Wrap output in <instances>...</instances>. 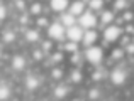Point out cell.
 Listing matches in <instances>:
<instances>
[{"label":"cell","instance_id":"1","mask_svg":"<svg viewBox=\"0 0 134 101\" xmlns=\"http://www.w3.org/2000/svg\"><path fill=\"white\" fill-rule=\"evenodd\" d=\"M102 57H104V51H102V47H98V46H90V47H87V51H85V59L90 62V64L98 66V64L102 62Z\"/></svg>","mask_w":134,"mask_h":101},{"label":"cell","instance_id":"2","mask_svg":"<svg viewBox=\"0 0 134 101\" xmlns=\"http://www.w3.org/2000/svg\"><path fill=\"white\" fill-rule=\"evenodd\" d=\"M97 22H98V19L93 14V10H85V12L78 17V25H82L83 29H93V27L97 25Z\"/></svg>","mask_w":134,"mask_h":101},{"label":"cell","instance_id":"3","mask_svg":"<svg viewBox=\"0 0 134 101\" xmlns=\"http://www.w3.org/2000/svg\"><path fill=\"white\" fill-rule=\"evenodd\" d=\"M48 36H49V39H53V41H61L63 37L66 36V27L63 25L61 22L49 24L48 25Z\"/></svg>","mask_w":134,"mask_h":101},{"label":"cell","instance_id":"4","mask_svg":"<svg viewBox=\"0 0 134 101\" xmlns=\"http://www.w3.org/2000/svg\"><path fill=\"white\" fill-rule=\"evenodd\" d=\"M83 34H85V30H83L82 25H71V27H66V37H68L70 41H73V42H80V41L83 39Z\"/></svg>","mask_w":134,"mask_h":101},{"label":"cell","instance_id":"5","mask_svg":"<svg viewBox=\"0 0 134 101\" xmlns=\"http://www.w3.org/2000/svg\"><path fill=\"white\" fill-rule=\"evenodd\" d=\"M122 34V30H121V27H117V25H107L105 27V30H104V39L105 41H109V42H114V41H117L119 39V36Z\"/></svg>","mask_w":134,"mask_h":101},{"label":"cell","instance_id":"6","mask_svg":"<svg viewBox=\"0 0 134 101\" xmlns=\"http://www.w3.org/2000/svg\"><path fill=\"white\" fill-rule=\"evenodd\" d=\"M110 81H112V84H115V86H122L126 83V71L122 68H115L114 71L110 72Z\"/></svg>","mask_w":134,"mask_h":101},{"label":"cell","instance_id":"7","mask_svg":"<svg viewBox=\"0 0 134 101\" xmlns=\"http://www.w3.org/2000/svg\"><path fill=\"white\" fill-rule=\"evenodd\" d=\"M24 86H26L27 91H36V89L41 86V79L37 78V76H34V74H29L26 79H24Z\"/></svg>","mask_w":134,"mask_h":101},{"label":"cell","instance_id":"8","mask_svg":"<svg viewBox=\"0 0 134 101\" xmlns=\"http://www.w3.org/2000/svg\"><path fill=\"white\" fill-rule=\"evenodd\" d=\"M26 57L24 56H20V54H17V56H14L12 57V61H10V66H12V69L14 71H17V72H20V71H24L26 69Z\"/></svg>","mask_w":134,"mask_h":101},{"label":"cell","instance_id":"9","mask_svg":"<svg viewBox=\"0 0 134 101\" xmlns=\"http://www.w3.org/2000/svg\"><path fill=\"white\" fill-rule=\"evenodd\" d=\"M97 39H98L97 30H85L82 42H83V46H85V47H90V46H93V44L97 42Z\"/></svg>","mask_w":134,"mask_h":101},{"label":"cell","instance_id":"10","mask_svg":"<svg viewBox=\"0 0 134 101\" xmlns=\"http://www.w3.org/2000/svg\"><path fill=\"white\" fill-rule=\"evenodd\" d=\"M70 0H49V7L54 12H65L66 9L70 7Z\"/></svg>","mask_w":134,"mask_h":101},{"label":"cell","instance_id":"11","mask_svg":"<svg viewBox=\"0 0 134 101\" xmlns=\"http://www.w3.org/2000/svg\"><path fill=\"white\" fill-rule=\"evenodd\" d=\"M85 12V3H83V0H75V2L70 3V14H73V15H82V14Z\"/></svg>","mask_w":134,"mask_h":101},{"label":"cell","instance_id":"12","mask_svg":"<svg viewBox=\"0 0 134 101\" xmlns=\"http://www.w3.org/2000/svg\"><path fill=\"white\" fill-rule=\"evenodd\" d=\"M68 86H65V84H58L54 88V91H53V96H54L56 99H63V98H66V95H68Z\"/></svg>","mask_w":134,"mask_h":101},{"label":"cell","instance_id":"13","mask_svg":"<svg viewBox=\"0 0 134 101\" xmlns=\"http://www.w3.org/2000/svg\"><path fill=\"white\" fill-rule=\"evenodd\" d=\"M100 22L105 24V25H110V24L114 22V12H112V10H104V12L100 14Z\"/></svg>","mask_w":134,"mask_h":101},{"label":"cell","instance_id":"14","mask_svg":"<svg viewBox=\"0 0 134 101\" xmlns=\"http://www.w3.org/2000/svg\"><path fill=\"white\" fill-rule=\"evenodd\" d=\"M39 39H41V36L36 29H27L26 30V41L27 42H37Z\"/></svg>","mask_w":134,"mask_h":101},{"label":"cell","instance_id":"15","mask_svg":"<svg viewBox=\"0 0 134 101\" xmlns=\"http://www.w3.org/2000/svg\"><path fill=\"white\" fill-rule=\"evenodd\" d=\"M10 95H12V91H10V88L5 84V83H0V101H5L10 98Z\"/></svg>","mask_w":134,"mask_h":101},{"label":"cell","instance_id":"16","mask_svg":"<svg viewBox=\"0 0 134 101\" xmlns=\"http://www.w3.org/2000/svg\"><path fill=\"white\" fill-rule=\"evenodd\" d=\"M61 24L65 27H71V25H75V15L73 14H63L61 15Z\"/></svg>","mask_w":134,"mask_h":101},{"label":"cell","instance_id":"17","mask_svg":"<svg viewBox=\"0 0 134 101\" xmlns=\"http://www.w3.org/2000/svg\"><path fill=\"white\" fill-rule=\"evenodd\" d=\"M88 7L90 10H100L102 7H104V0H88Z\"/></svg>","mask_w":134,"mask_h":101},{"label":"cell","instance_id":"18","mask_svg":"<svg viewBox=\"0 0 134 101\" xmlns=\"http://www.w3.org/2000/svg\"><path fill=\"white\" fill-rule=\"evenodd\" d=\"M15 41V32L14 30H7V32H3V42L5 44H10Z\"/></svg>","mask_w":134,"mask_h":101},{"label":"cell","instance_id":"19","mask_svg":"<svg viewBox=\"0 0 134 101\" xmlns=\"http://www.w3.org/2000/svg\"><path fill=\"white\" fill-rule=\"evenodd\" d=\"M129 7L127 0H115V9L117 10H126Z\"/></svg>","mask_w":134,"mask_h":101},{"label":"cell","instance_id":"20","mask_svg":"<svg viewBox=\"0 0 134 101\" xmlns=\"http://www.w3.org/2000/svg\"><path fill=\"white\" fill-rule=\"evenodd\" d=\"M76 42H73V41H70V42H66L65 44V51H68V52H76Z\"/></svg>","mask_w":134,"mask_h":101},{"label":"cell","instance_id":"21","mask_svg":"<svg viewBox=\"0 0 134 101\" xmlns=\"http://www.w3.org/2000/svg\"><path fill=\"white\" fill-rule=\"evenodd\" d=\"M5 17H7V7L0 2V22H3V20H5Z\"/></svg>","mask_w":134,"mask_h":101},{"label":"cell","instance_id":"22","mask_svg":"<svg viewBox=\"0 0 134 101\" xmlns=\"http://www.w3.org/2000/svg\"><path fill=\"white\" fill-rule=\"evenodd\" d=\"M82 78H83L82 72H80L78 69H75V71H73V74H71V79H73L75 83H80V81H82Z\"/></svg>","mask_w":134,"mask_h":101},{"label":"cell","instance_id":"23","mask_svg":"<svg viewBox=\"0 0 134 101\" xmlns=\"http://www.w3.org/2000/svg\"><path fill=\"white\" fill-rule=\"evenodd\" d=\"M98 96H100L98 89H90L88 91V99H98Z\"/></svg>","mask_w":134,"mask_h":101},{"label":"cell","instance_id":"24","mask_svg":"<svg viewBox=\"0 0 134 101\" xmlns=\"http://www.w3.org/2000/svg\"><path fill=\"white\" fill-rule=\"evenodd\" d=\"M122 56H124V51H122V49H115L114 52H112V57H114V59H121Z\"/></svg>","mask_w":134,"mask_h":101},{"label":"cell","instance_id":"25","mask_svg":"<svg viewBox=\"0 0 134 101\" xmlns=\"http://www.w3.org/2000/svg\"><path fill=\"white\" fill-rule=\"evenodd\" d=\"M41 10H43V7H41V3H34V5H32V14H36V15H37V14H39L41 12Z\"/></svg>","mask_w":134,"mask_h":101},{"label":"cell","instance_id":"26","mask_svg":"<svg viewBox=\"0 0 134 101\" xmlns=\"http://www.w3.org/2000/svg\"><path fill=\"white\" fill-rule=\"evenodd\" d=\"M51 76H53V78H56V79H58V78H61V69H53Z\"/></svg>","mask_w":134,"mask_h":101},{"label":"cell","instance_id":"27","mask_svg":"<svg viewBox=\"0 0 134 101\" xmlns=\"http://www.w3.org/2000/svg\"><path fill=\"white\" fill-rule=\"evenodd\" d=\"M61 57H63L61 52H56V54H53V62H59V61H61Z\"/></svg>","mask_w":134,"mask_h":101},{"label":"cell","instance_id":"28","mask_svg":"<svg viewBox=\"0 0 134 101\" xmlns=\"http://www.w3.org/2000/svg\"><path fill=\"white\" fill-rule=\"evenodd\" d=\"M37 24H39V25H48V20L46 19H37Z\"/></svg>","mask_w":134,"mask_h":101},{"label":"cell","instance_id":"29","mask_svg":"<svg viewBox=\"0 0 134 101\" xmlns=\"http://www.w3.org/2000/svg\"><path fill=\"white\" fill-rule=\"evenodd\" d=\"M124 19H126V20H132V14H131V12H126V14H124Z\"/></svg>","mask_w":134,"mask_h":101}]
</instances>
